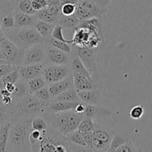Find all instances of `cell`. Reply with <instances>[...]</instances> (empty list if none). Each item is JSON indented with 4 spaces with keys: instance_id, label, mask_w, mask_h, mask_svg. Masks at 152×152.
I'll return each mask as SVG.
<instances>
[{
    "instance_id": "12",
    "label": "cell",
    "mask_w": 152,
    "mask_h": 152,
    "mask_svg": "<svg viewBox=\"0 0 152 152\" xmlns=\"http://www.w3.org/2000/svg\"><path fill=\"white\" fill-rule=\"evenodd\" d=\"M72 77L76 91L91 90L100 88V83L99 81L90 79L86 76L76 72H72Z\"/></svg>"
},
{
    "instance_id": "22",
    "label": "cell",
    "mask_w": 152,
    "mask_h": 152,
    "mask_svg": "<svg viewBox=\"0 0 152 152\" xmlns=\"http://www.w3.org/2000/svg\"><path fill=\"white\" fill-rule=\"evenodd\" d=\"M55 26V25L52 24V23H49L38 20L35 24L34 28L43 38V40L46 41V40H49L50 37H52V34Z\"/></svg>"
},
{
    "instance_id": "6",
    "label": "cell",
    "mask_w": 152,
    "mask_h": 152,
    "mask_svg": "<svg viewBox=\"0 0 152 152\" xmlns=\"http://www.w3.org/2000/svg\"><path fill=\"white\" fill-rule=\"evenodd\" d=\"M93 132V151L104 152L108 151L110 145L115 131L104 126L102 124L95 122V129Z\"/></svg>"
},
{
    "instance_id": "1",
    "label": "cell",
    "mask_w": 152,
    "mask_h": 152,
    "mask_svg": "<svg viewBox=\"0 0 152 152\" xmlns=\"http://www.w3.org/2000/svg\"><path fill=\"white\" fill-rule=\"evenodd\" d=\"M11 123L32 119L37 116H41L43 107L39 99L34 95L28 94L18 99H13L9 106Z\"/></svg>"
},
{
    "instance_id": "11",
    "label": "cell",
    "mask_w": 152,
    "mask_h": 152,
    "mask_svg": "<svg viewBox=\"0 0 152 152\" xmlns=\"http://www.w3.org/2000/svg\"><path fill=\"white\" fill-rule=\"evenodd\" d=\"M45 66L46 63H38V64L20 66L18 69L20 78L28 81V80L40 76Z\"/></svg>"
},
{
    "instance_id": "28",
    "label": "cell",
    "mask_w": 152,
    "mask_h": 152,
    "mask_svg": "<svg viewBox=\"0 0 152 152\" xmlns=\"http://www.w3.org/2000/svg\"><path fill=\"white\" fill-rule=\"evenodd\" d=\"M27 84L28 88V93L31 95H34L37 90L47 86L46 81H44V79H43L41 75L28 80L27 81Z\"/></svg>"
},
{
    "instance_id": "40",
    "label": "cell",
    "mask_w": 152,
    "mask_h": 152,
    "mask_svg": "<svg viewBox=\"0 0 152 152\" xmlns=\"http://www.w3.org/2000/svg\"><path fill=\"white\" fill-rule=\"evenodd\" d=\"M46 8L51 14L58 17V18H59L60 16L62 14H61V5L60 1L48 3L47 7Z\"/></svg>"
},
{
    "instance_id": "43",
    "label": "cell",
    "mask_w": 152,
    "mask_h": 152,
    "mask_svg": "<svg viewBox=\"0 0 152 152\" xmlns=\"http://www.w3.org/2000/svg\"><path fill=\"white\" fill-rule=\"evenodd\" d=\"M76 5L72 4H65L61 6V14L65 16L74 15L75 12Z\"/></svg>"
},
{
    "instance_id": "13",
    "label": "cell",
    "mask_w": 152,
    "mask_h": 152,
    "mask_svg": "<svg viewBox=\"0 0 152 152\" xmlns=\"http://www.w3.org/2000/svg\"><path fill=\"white\" fill-rule=\"evenodd\" d=\"M49 90V95L52 100L55 99L58 96H59L63 92L66 91L71 87H74V81H73L72 73L64 79L58 82L53 83L47 86Z\"/></svg>"
},
{
    "instance_id": "14",
    "label": "cell",
    "mask_w": 152,
    "mask_h": 152,
    "mask_svg": "<svg viewBox=\"0 0 152 152\" xmlns=\"http://www.w3.org/2000/svg\"><path fill=\"white\" fill-rule=\"evenodd\" d=\"M13 14H14L15 28H17L34 27L35 24H36V23L38 20V18L37 17L36 14H34V15H29V14H23V13L16 11H14Z\"/></svg>"
},
{
    "instance_id": "16",
    "label": "cell",
    "mask_w": 152,
    "mask_h": 152,
    "mask_svg": "<svg viewBox=\"0 0 152 152\" xmlns=\"http://www.w3.org/2000/svg\"><path fill=\"white\" fill-rule=\"evenodd\" d=\"M112 111L107 107H104L101 105L86 104V109L84 113L85 117L96 119L100 117H108L111 116Z\"/></svg>"
},
{
    "instance_id": "41",
    "label": "cell",
    "mask_w": 152,
    "mask_h": 152,
    "mask_svg": "<svg viewBox=\"0 0 152 152\" xmlns=\"http://www.w3.org/2000/svg\"><path fill=\"white\" fill-rule=\"evenodd\" d=\"M144 114V107L142 105H137L132 107L130 110L129 116L133 119L138 120Z\"/></svg>"
},
{
    "instance_id": "39",
    "label": "cell",
    "mask_w": 152,
    "mask_h": 152,
    "mask_svg": "<svg viewBox=\"0 0 152 152\" xmlns=\"http://www.w3.org/2000/svg\"><path fill=\"white\" fill-rule=\"evenodd\" d=\"M63 28L64 27L59 26V25H55V28L53 29V31H52V37L54 38V39H56V40H60V41H63L64 43H70V44H73V41L72 40H66L65 37L63 35Z\"/></svg>"
},
{
    "instance_id": "15",
    "label": "cell",
    "mask_w": 152,
    "mask_h": 152,
    "mask_svg": "<svg viewBox=\"0 0 152 152\" xmlns=\"http://www.w3.org/2000/svg\"><path fill=\"white\" fill-rule=\"evenodd\" d=\"M78 96L81 102L86 104L101 105V93L100 88L91 90H84V91H77Z\"/></svg>"
},
{
    "instance_id": "25",
    "label": "cell",
    "mask_w": 152,
    "mask_h": 152,
    "mask_svg": "<svg viewBox=\"0 0 152 152\" xmlns=\"http://www.w3.org/2000/svg\"><path fill=\"white\" fill-rule=\"evenodd\" d=\"M53 100L61 101V102H81L79 97L78 96V93L76 91L75 88L71 87L68 89L66 91L63 92L62 93L57 96Z\"/></svg>"
},
{
    "instance_id": "29",
    "label": "cell",
    "mask_w": 152,
    "mask_h": 152,
    "mask_svg": "<svg viewBox=\"0 0 152 152\" xmlns=\"http://www.w3.org/2000/svg\"><path fill=\"white\" fill-rule=\"evenodd\" d=\"M34 95L39 99V101H40V103H41L42 107H43V110H45L46 108L49 107L52 99H51L47 86H46V87H43V88L37 90Z\"/></svg>"
},
{
    "instance_id": "48",
    "label": "cell",
    "mask_w": 152,
    "mask_h": 152,
    "mask_svg": "<svg viewBox=\"0 0 152 152\" xmlns=\"http://www.w3.org/2000/svg\"><path fill=\"white\" fill-rule=\"evenodd\" d=\"M86 109V104H84V102H80L78 104L76 105L75 108V112H76L77 113H84V111Z\"/></svg>"
},
{
    "instance_id": "10",
    "label": "cell",
    "mask_w": 152,
    "mask_h": 152,
    "mask_svg": "<svg viewBox=\"0 0 152 152\" xmlns=\"http://www.w3.org/2000/svg\"><path fill=\"white\" fill-rule=\"evenodd\" d=\"M14 10L11 2H6L0 5V27L3 33L15 28Z\"/></svg>"
},
{
    "instance_id": "45",
    "label": "cell",
    "mask_w": 152,
    "mask_h": 152,
    "mask_svg": "<svg viewBox=\"0 0 152 152\" xmlns=\"http://www.w3.org/2000/svg\"><path fill=\"white\" fill-rule=\"evenodd\" d=\"M71 152H93V149L88 146H81L71 143Z\"/></svg>"
},
{
    "instance_id": "23",
    "label": "cell",
    "mask_w": 152,
    "mask_h": 152,
    "mask_svg": "<svg viewBox=\"0 0 152 152\" xmlns=\"http://www.w3.org/2000/svg\"><path fill=\"white\" fill-rule=\"evenodd\" d=\"M85 117L84 113H77L74 110H69L68 113V134L78 130V125Z\"/></svg>"
},
{
    "instance_id": "35",
    "label": "cell",
    "mask_w": 152,
    "mask_h": 152,
    "mask_svg": "<svg viewBox=\"0 0 152 152\" xmlns=\"http://www.w3.org/2000/svg\"><path fill=\"white\" fill-rule=\"evenodd\" d=\"M11 122L9 106H6L0 101V127Z\"/></svg>"
},
{
    "instance_id": "8",
    "label": "cell",
    "mask_w": 152,
    "mask_h": 152,
    "mask_svg": "<svg viewBox=\"0 0 152 152\" xmlns=\"http://www.w3.org/2000/svg\"><path fill=\"white\" fill-rule=\"evenodd\" d=\"M46 50L44 42L34 44L25 50L22 65L46 63Z\"/></svg>"
},
{
    "instance_id": "17",
    "label": "cell",
    "mask_w": 152,
    "mask_h": 152,
    "mask_svg": "<svg viewBox=\"0 0 152 152\" xmlns=\"http://www.w3.org/2000/svg\"><path fill=\"white\" fill-rule=\"evenodd\" d=\"M69 66L71 67V69L72 71V72L79 73V74L86 76V77H87L90 79H93L91 75L88 72V70L84 66L82 61H81V59L78 58V55H76L75 52L72 49V52L70 53Z\"/></svg>"
},
{
    "instance_id": "20",
    "label": "cell",
    "mask_w": 152,
    "mask_h": 152,
    "mask_svg": "<svg viewBox=\"0 0 152 152\" xmlns=\"http://www.w3.org/2000/svg\"><path fill=\"white\" fill-rule=\"evenodd\" d=\"M79 102H67L61 101L52 100L49 104V110L52 113L61 112V111H68L75 110L76 105Z\"/></svg>"
},
{
    "instance_id": "30",
    "label": "cell",
    "mask_w": 152,
    "mask_h": 152,
    "mask_svg": "<svg viewBox=\"0 0 152 152\" xmlns=\"http://www.w3.org/2000/svg\"><path fill=\"white\" fill-rule=\"evenodd\" d=\"M11 125V123L9 122L0 127V152H6Z\"/></svg>"
},
{
    "instance_id": "18",
    "label": "cell",
    "mask_w": 152,
    "mask_h": 152,
    "mask_svg": "<svg viewBox=\"0 0 152 152\" xmlns=\"http://www.w3.org/2000/svg\"><path fill=\"white\" fill-rule=\"evenodd\" d=\"M10 2L14 11L29 15L36 14L37 11L31 6V0H12Z\"/></svg>"
},
{
    "instance_id": "55",
    "label": "cell",
    "mask_w": 152,
    "mask_h": 152,
    "mask_svg": "<svg viewBox=\"0 0 152 152\" xmlns=\"http://www.w3.org/2000/svg\"><path fill=\"white\" fill-rule=\"evenodd\" d=\"M93 152H99V151H93Z\"/></svg>"
},
{
    "instance_id": "44",
    "label": "cell",
    "mask_w": 152,
    "mask_h": 152,
    "mask_svg": "<svg viewBox=\"0 0 152 152\" xmlns=\"http://www.w3.org/2000/svg\"><path fill=\"white\" fill-rule=\"evenodd\" d=\"M48 2L46 0H31V6L37 12L47 7Z\"/></svg>"
},
{
    "instance_id": "54",
    "label": "cell",
    "mask_w": 152,
    "mask_h": 152,
    "mask_svg": "<svg viewBox=\"0 0 152 152\" xmlns=\"http://www.w3.org/2000/svg\"><path fill=\"white\" fill-rule=\"evenodd\" d=\"M2 60H5V57H4L3 54H2L1 49H0V61H2Z\"/></svg>"
},
{
    "instance_id": "9",
    "label": "cell",
    "mask_w": 152,
    "mask_h": 152,
    "mask_svg": "<svg viewBox=\"0 0 152 152\" xmlns=\"http://www.w3.org/2000/svg\"><path fill=\"white\" fill-rule=\"evenodd\" d=\"M46 50V64L55 65H69L70 54L53 47L49 43L44 42Z\"/></svg>"
},
{
    "instance_id": "31",
    "label": "cell",
    "mask_w": 152,
    "mask_h": 152,
    "mask_svg": "<svg viewBox=\"0 0 152 152\" xmlns=\"http://www.w3.org/2000/svg\"><path fill=\"white\" fill-rule=\"evenodd\" d=\"M64 137L72 144L78 145L81 146H87L85 141H84V138H83L82 134L78 130L72 131V132L65 135Z\"/></svg>"
},
{
    "instance_id": "38",
    "label": "cell",
    "mask_w": 152,
    "mask_h": 152,
    "mask_svg": "<svg viewBox=\"0 0 152 152\" xmlns=\"http://www.w3.org/2000/svg\"><path fill=\"white\" fill-rule=\"evenodd\" d=\"M18 69V66L10 64L7 61H4L3 62L0 64V78H2V76L8 74V73H11L12 72L16 71Z\"/></svg>"
},
{
    "instance_id": "42",
    "label": "cell",
    "mask_w": 152,
    "mask_h": 152,
    "mask_svg": "<svg viewBox=\"0 0 152 152\" xmlns=\"http://www.w3.org/2000/svg\"><path fill=\"white\" fill-rule=\"evenodd\" d=\"M44 131H39L37 130H32L30 133V136H29V140H30L31 144V146L37 143V142L41 141L42 139L43 138V134H44Z\"/></svg>"
},
{
    "instance_id": "52",
    "label": "cell",
    "mask_w": 152,
    "mask_h": 152,
    "mask_svg": "<svg viewBox=\"0 0 152 152\" xmlns=\"http://www.w3.org/2000/svg\"><path fill=\"white\" fill-rule=\"evenodd\" d=\"M1 94H2V97H8V96H12V94H11L10 92H8L6 89L4 87L3 89L1 91Z\"/></svg>"
},
{
    "instance_id": "56",
    "label": "cell",
    "mask_w": 152,
    "mask_h": 152,
    "mask_svg": "<svg viewBox=\"0 0 152 152\" xmlns=\"http://www.w3.org/2000/svg\"><path fill=\"white\" fill-rule=\"evenodd\" d=\"M104 152H110L109 151H104Z\"/></svg>"
},
{
    "instance_id": "51",
    "label": "cell",
    "mask_w": 152,
    "mask_h": 152,
    "mask_svg": "<svg viewBox=\"0 0 152 152\" xmlns=\"http://www.w3.org/2000/svg\"><path fill=\"white\" fill-rule=\"evenodd\" d=\"M5 88L6 89L8 92H10V93L12 94V93H14V90H15V84H10L9 83V84H5Z\"/></svg>"
},
{
    "instance_id": "46",
    "label": "cell",
    "mask_w": 152,
    "mask_h": 152,
    "mask_svg": "<svg viewBox=\"0 0 152 152\" xmlns=\"http://www.w3.org/2000/svg\"><path fill=\"white\" fill-rule=\"evenodd\" d=\"M85 141L86 144L88 147H90L93 148V131H87V132H81Z\"/></svg>"
},
{
    "instance_id": "4",
    "label": "cell",
    "mask_w": 152,
    "mask_h": 152,
    "mask_svg": "<svg viewBox=\"0 0 152 152\" xmlns=\"http://www.w3.org/2000/svg\"><path fill=\"white\" fill-rule=\"evenodd\" d=\"M0 49L8 63L18 66H22L25 50L11 42L5 36L2 29L0 30Z\"/></svg>"
},
{
    "instance_id": "24",
    "label": "cell",
    "mask_w": 152,
    "mask_h": 152,
    "mask_svg": "<svg viewBox=\"0 0 152 152\" xmlns=\"http://www.w3.org/2000/svg\"><path fill=\"white\" fill-rule=\"evenodd\" d=\"M81 23V20L75 17V15L65 16L61 14L58 18L56 25L62 26L64 28L75 29L78 27V25Z\"/></svg>"
},
{
    "instance_id": "21",
    "label": "cell",
    "mask_w": 152,
    "mask_h": 152,
    "mask_svg": "<svg viewBox=\"0 0 152 152\" xmlns=\"http://www.w3.org/2000/svg\"><path fill=\"white\" fill-rule=\"evenodd\" d=\"M133 138H134V137L129 135V134H124V133H115L112 140H111L110 145L108 151L110 152H115V151L118 148L126 143L129 140H132Z\"/></svg>"
},
{
    "instance_id": "50",
    "label": "cell",
    "mask_w": 152,
    "mask_h": 152,
    "mask_svg": "<svg viewBox=\"0 0 152 152\" xmlns=\"http://www.w3.org/2000/svg\"><path fill=\"white\" fill-rule=\"evenodd\" d=\"M81 0H60L61 6L65 4H72V5H78Z\"/></svg>"
},
{
    "instance_id": "3",
    "label": "cell",
    "mask_w": 152,
    "mask_h": 152,
    "mask_svg": "<svg viewBox=\"0 0 152 152\" xmlns=\"http://www.w3.org/2000/svg\"><path fill=\"white\" fill-rule=\"evenodd\" d=\"M4 34L11 42L24 50L33 45L44 42L43 38L34 27L14 28Z\"/></svg>"
},
{
    "instance_id": "7",
    "label": "cell",
    "mask_w": 152,
    "mask_h": 152,
    "mask_svg": "<svg viewBox=\"0 0 152 152\" xmlns=\"http://www.w3.org/2000/svg\"><path fill=\"white\" fill-rule=\"evenodd\" d=\"M107 9H103L89 0H81L76 5L74 15L81 21L92 18H102L106 13Z\"/></svg>"
},
{
    "instance_id": "2",
    "label": "cell",
    "mask_w": 152,
    "mask_h": 152,
    "mask_svg": "<svg viewBox=\"0 0 152 152\" xmlns=\"http://www.w3.org/2000/svg\"><path fill=\"white\" fill-rule=\"evenodd\" d=\"M32 119L11 123L6 152H32L29 136L33 130Z\"/></svg>"
},
{
    "instance_id": "33",
    "label": "cell",
    "mask_w": 152,
    "mask_h": 152,
    "mask_svg": "<svg viewBox=\"0 0 152 152\" xmlns=\"http://www.w3.org/2000/svg\"><path fill=\"white\" fill-rule=\"evenodd\" d=\"M36 16L38 18L39 20H41V21L46 22V23H52V24H57V22H58V17H55L52 14H51L49 11L46 10V8L44 9H42L40 11H37L36 13Z\"/></svg>"
},
{
    "instance_id": "27",
    "label": "cell",
    "mask_w": 152,
    "mask_h": 152,
    "mask_svg": "<svg viewBox=\"0 0 152 152\" xmlns=\"http://www.w3.org/2000/svg\"><path fill=\"white\" fill-rule=\"evenodd\" d=\"M115 152H142V148L136 138H133L118 148Z\"/></svg>"
},
{
    "instance_id": "36",
    "label": "cell",
    "mask_w": 152,
    "mask_h": 152,
    "mask_svg": "<svg viewBox=\"0 0 152 152\" xmlns=\"http://www.w3.org/2000/svg\"><path fill=\"white\" fill-rule=\"evenodd\" d=\"M95 129V122L93 119L88 117H84L81 123L78 125V130L81 132H87V131H93Z\"/></svg>"
},
{
    "instance_id": "53",
    "label": "cell",
    "mask_w": 152,
    "mask_h": 152,
    "mask_svg": "<svg viewBox=\"0 0 152 152\" xmlns=\"http://www.w3.org/2000/svg\"><path fill=\"white\" fill-rule=\"evenodd\" d=\"M5 87V86L3 85V84L2 83V81H1V80H0V101L2 100V94H1V91H2V89Z\"/></svg>"
},
{
    "instance_id": "34",
    "label": "cell",
    "mask_w": 152,
    "mask_h": 152,
    "mask_svg": "<svg viewBox=\"0 0 152 152\" xmlns=\"http://www.w3.org/2000/svg\"><path fill=\"white\" fill-rule=\"evenodd\" d=\"M31 127L33 130H37L39 131H46L49 128L46 119L41 116H37L32 119Z\"/></svg>"
},
{
    "instance_id": "47",
    "label": "cell",
    "mask_w": 152,
    "mask_h": 152,
    "mask_svg": "<svg viewBox=\"0 0 152 152\" xmlns=\"http://www.w3.org/2000/svg\"><path fill=\"white\" fill-rule=\"evenodd\" d=\"M89 1L93 2L103 9H107V7L109 5L111 0H89Z\"/></svg>"
},
{
    "instance_id": "19",
    "label": "cell",
    "mask_w": 152,
    "mask_h": 152,
    "mask_svg": "<svg viewBox=\"0 0 152 152\" xmlns=\"http://www.w3.org/2000/svg\"><path fill=\"white\" fill-rule=\"evenodd\" d=\"M75 35L73 38V44L77 46H87L90 38V33L84 28H76L74 29Z\"/></svg>"
},
{
    "instance_id": "32",
    "label": "cell",
    "mask_w": 152,
    "mask_h": 152,
    "mask_svg": "<svg viewBox=\"0 0 152 152\" xmlns=\"http://www.w3.org/2000/svg\"><path fill=\"white\" fill-rule=\"evenodd\" d=\"M44 42L49 43V44L52 45L53 47L60 49V50L64 51V52H66V53H69V54L71 53L72 49V44L64 43V42L63 41H60V40H56V39H54V38L52 37H50L49 40H46V41Z\"/></svg>"
},
{
    "instance_id": "49",
    "label": "cell",
    "mask_w": 152,
    "mask_h": 152,
    "mask_svg": "<svg viewBox=\"0 0 152 152\" xmlns=\"http://www.w3.org/2000/svg\"><path fill=\"white\" fill-rule=\"evenodd\" d=\"M1 102L6 106H10L13 102L12 96H8V97H2Z\"/></svg>"
},
{
    "instance_id": "26",
    "label": "cell",
    "mask_w": 152,
    "mask_h": 152,
    "mask_svg": "<svg viewBox=\"0 0 152 152\" xmlns=\"http://www.w3.org/2000/svg\"><path fill=\"white\" fill-rule=\"evenodd\" d=\"M28 94H29V93L27 81L20 78L15 84V90L12 93L13 99H20Z\"/></svg>"
},
{
    "instance_id": "5",
    "label": "cell",
    "mask_w": 152,
    "mask_h": 152,
    "mask_svg": "<svg viewBox=\"0 0 152 152\" xmlns=\"http://www.w3.org/2000/svg\"><path fill=\"white\" fill-rule=\"evenodd\" d=\"M72 50L81 59L93 79L98 81V64L96 49L89 46H77L72 44Z\"/></svg>"
},
{
    "instance_id": "37",
    "label": "cell",
    "mask_w": 152,
    "mask_h": 152,
    "mask_svg": "<svg viewBox=\"0 0 152 152\" xmlns=\"http://www.w3.org/2000/svg\"><path fill=\"white\" fill-rule=\"evenodd\" d=\"M20 78V74H19L18 69H17L16 71L2 76V78H0V80L3 84V85L5 86V84H9V83L10 84H16Z\"/></svg>"
}]
</instances>
